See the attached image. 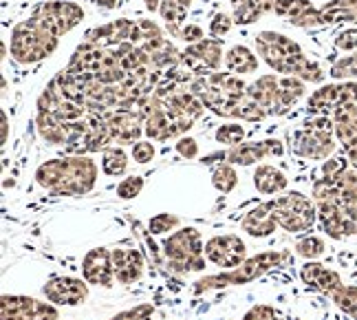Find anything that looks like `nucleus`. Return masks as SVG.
I'll return each mask as SVG.
<instances>
[{"label": "nucleus", "instance_id": "f257e3e1", "mask_svg": "<svg viewBox=\"0 0 357 320\" xmlns=\"http://www.w3.org/2000/svg\"><path fill=\"white\" fill-rule=\"evenodd\" d=\"M318 224L335 241L357 236V170L347 157L322 161V177L313 184Z\"/></svg>", "mask_w": 357, "mask_h": 320}, {"label": "nucleus", "instance_id": "f03ea898", "mask_svg": "<svg viewBox=\"0 0 357 320\" xmlns=\"http://www.w3.org/2000/svg\"><path fill=\"white\" fill-rule=\"evenodd\" d=\"M33 177L53 197H84L98 186L100 168L89 155H64L40 163Z\"/></svg>", "mask_w": 357, "mask_h": 320}, {"label": "nucleus", "instance_id": "7ed1b4c3", "mask_svg": "<svg viewBox=\"0 0 357 320\" xmlns=\"http://www.w3.org/2000/svg\"><path fill=\"white\" fill-rule=\"evenodd\" d=\"M256 53L271 71L280 75H296L307 85H322L324 71L318 62L307 58V53L294 38L278 31H260L254 36Z\"/></svg>", "mask_w": 357, "mask_h": 320}, {"label": "nucleus", "instance_id": "20e7f679", "mask_svg": "<svg viewBox=\"0 0 357 320\" xmlns=\"http://www.w3.org/2000/svg\"><path fill=\"white\" fill-rule=\"evenodd\" d=\"M291 259H294V254L287 252V249H267V252L247 256V261H243L234 270H227L221 274H210V276H203L199 281H195L192 283V294H205V291H214V289L250 285L256 281V278L265 276L267 272L287 266Z\"/></svg>", "mask_w": 357, "mask_h": 320}, {"label": "nucleus", "instance_id": "39448f33", "mask_svg": "<svg viewBox=\"0 0 357 320\" xmlns=\"http://www.w3.org/2000/svg\"><path fill=\"white\" fill-rule=\"evenodd\" d=\"M337 148L331 115H311L291 133V152L309 161H326Z\"/></svg>", "mask_w": 357, "mask_h": 320}, {"label": "nucleus", "instance_id": "423d86ee", "mask_svg": "<svg viewBox=\"0 0 357 320\" xmlns=\"http://www.w3.org/2000/svg\"><path fill=\"white\" fill-rule=\"evenodd\" d=\"M161 252L170 272L174 274H199L205 270V243L203 234L195 226H183L163 239Z\"/></svg>", "mask_w": 357, "mask_h": 320}, {"label": "nucleus", "instance_id": "0eeeda50", "mask_svg": "<svg viewBox=\"0 0 357 320\" xmlns=\"http://www.w3.org/2000/svg\"><path fill=\"white\" fill-rule=\"evenodd\" d=\"M60 38L47 31L33 16L18 22L11 29L9 38V55L18 64H36L56 53Z\"/></svg>", "mask_w": 357, "mask_h": 320}, {"label": "nucleus", "instance_id": "6e6552de", "mask_svg": "<svg viewBox=\"0 0 357 320\" xmlns=\"http://www.w3.org/2000/svg\"><path fill=\"white\" fill-rule=\"evenodd\" d=\"M273 217L284 232L302 234L318 224V205L305 192L287 190L280 197H273Z\"/></svg>", "mask_w": 357, "mask_h": 320}, {"label": "nucleus", "instance_id": "1a4fd4ad", "mask_svg": "<svg viewBox=\"0 0 357 320\" xmlns=\"http://www.w3.org/2000/svg\"><path fill=\"white\" fill-rule=\"evenodd\" d=\"M31 16L47 31H51L56 38H62L84 20V9L77 3H68V0H49V3L40 5Z\"/></svg>", "mask_w": 357, "mask_h": 320}, {"label": "nucleus", "instance_id": "9d476101", "mask_svg": "<svg viewBox=\"0 0 357 320\" xmlns=\"http://www.w3.org/2000/svg\"><path fill=\"white\" fill-rule=\"evenodd\" d=\"M181 64L197 78L221 71V66L225 64L223 40L203 38L201 43L188 45L185 51H181Z\"/></svg>", "mask_w": 357, "mask_h": 320}, {"label": "nucleus", "instance_id": "9b49d317", "mask_svg": "<svg viewBox=\"0 0 357 320\" xmlns=\"http://www.w3.org/2000/svg\"><path fill=\"white\" fill-rule=\"evenodd\" d=\"M0 320H60V312L49 300H38L20 294H3Z\"/></svg>", "mask_w": 357, "mask_h": 320}, {"label": "nucleus", "instance_id": "f8f14e48", "mask_svg": "<svg viewBox=\"0 0 357 320\" xmlns=\"http://www.w3.org/2000/svg\"><path fill=\"white\" fill-rule=\"evenodd\" d=\"M347 104H357V82H333L322 85L307 100V110L311 115H333L337 108Z\"/></svg>", "mask_w": 357, "mask_h": 320}, {"label": "nucleus", "instance_id": "ddd939ff", "mask_svg": "<svg viewBox=\"0 0 357 320\" xmlns=\"http://www.w3.org/2000/svg\"><path fill=\"white\" fill-rule=\"evenodd\" d=\"M205 259L223 272L238 268L247 261V243L241 234H214L205 241Z\"/></svg>", "mask_w": 357, "mask_h": 320}, {"label": "nucleus", "instance_id": "4468645a", "mask_svg": "<svg viewBox=\"0 0 357 320\" xmlns=\"http://www.w3.org/2000/svg\"><path fill=\"white\" fill-rule=\"evenodd\" d=\"M43 296L56 307H77L89 298V283L75 276H53L43 285Z\"/></svg>", "mask_w": 357, "mask_h": 320}, {"label": "nucleus", "instance_id": "2eb2a0df", "mask_svg": "<svg viewBox=\"0 0 357 320\" xmlns=\"http://www.w3.org/2000/svg\"><path fill=\"white\" fill-rule=\"evenodd\" d=\"M82 278L95 287L111 289L115 285L113 252L108 247H93L82 259Z\"/></svg>", "mask_w": 357, "mask_h": 320}, {"label": "nucleus", "instance_id": "dca6fc26", "mask_svg": "<svg viewBox=\"0 0 357 320\" xmlns=\"http://www.w3.org/2000/svg\"><path fill=\"white\" fill-rule=\"evenodd\" d=\"M38 110H45V113L53 115L62 124L84 119L89 115V108L77 104V102L66 100V97L60 93V89L53 85V80L49 82L47 89L40 93V97H38Z\"/></svg>", "mask_w": 357, "mask_h": 320}, {"label": "nucleus", "instance_id": "f3484780", "mask_svg": "<svg viewBox=\"0 0 357 320\" xmlns=\"http://www.w3.org/2000/svg\"><path fill=\"white\" fill-rule=\"evenodd\" d=\"M284 144L280 139H263V142H245L225 152V161L231 166H254L269 157H282Z\"/></svg>", "mask_w": 357, "mask_h": 320}, {"label": "nucleus", "instance_id": "a211bd4d", "mask_svg": "<svg viewBox=\"0 0 357 320\" xmlns=\"http://www.w3.org/2000/svg\"><path fill=\"white\" fill-rule=\"evenodd\" d=\"M111 137L117 144H135L144 135V119L132 108H115L106 113Z\"/></svg>", "mask_w": 357, "mask_h": 320}, {"label": "nucleus", "instance_id": "6ab92c4d", "mask_svg": "<svg viewBox=\"0 0 357 320\" xmlns=\"http://www.w3.org/2000/svg\"><path fill=\"white\" fill-rule=\"evenodd\" d=\"M298 276L309 289L318 291V294H324V296H331L333 291H337L342 285H344L342 276L335 270L322 266V263H318V261L302 263L300 270H298Z\"/></svg>", "mask_w": 357, "mask_h": 320}, {"label": "nucleus", "instance_id": "aec40b11", "mask_svg": "<svg viewBox=\"0 0 357 320\" xmlns=\"http://www.w3.org/2000/svg\"><path fill=\"white\" fill-rule=\"evenodd\" d=\"M273 13L284 22L300 27V29L320 27V9L311 0H276Z\"/></svg>", "mask_w": 357, "mask_h": 320}, {"label": "nucleus", "instance_id": "412c9836", "mask_svg": "<svg viewBox=\"0 0 357 320\" xmlns=\"http://www.w3.org/2000/svg\"><path fill=\"white\" fill-rule=\"evenodd\" d=\"M113 252V268H115V278L121 285H135L142 281L146 261L144 254L137 247H115Z\"/></svg>", "mask_w": 357, "mask_h": 320}, {"label": "nucleus", "instance_id": "4be33fe9", "mask_svg": "<svg viewBox=\"0 0 357 320\" xmlns=\"http://www.w3.org/2000/svg\"><path fill=\"white\" fill-rule=\"evenodd\" d=\"M278 228V221L273 217V199L263 201L247 210L241 219V230L254 239H267Z\"/></svg>", "mask_w": 357, "mask_h": 320}, {"label": "nucleus", "instance_id": "5701e85b", "mask_svg": "<svg viewBox=\"0 0 357 320\" xmlns=\"http://www.w3.org/2000/svg\"><path fill=\"white\" fill-rule=\"evenodd\" d=\"M135 31V20L128 18H119V20H111L102 27H93V29L86 31L84 40L98 45V47H119L123 43H130V36Z\"/></svg>", "mask_w": 357, "mask_h": 320}, {"label": "nucleus", "instance_id": "b1692460", "mask_svg": "<svg viewBox=\"0 0 357 320\" xmlns=\"http://www.w3.org/2000/svg\"><path fill=\"white\" fill-rule=\"evenodd\" d=\"M278 80L276 75H260L256 82H252L247 91L254 97V100L265 108L267 115H282L284 108H282V102H280V87H278Z\"/></svg>", "mask_w": 357, "mask_h": 320}, {"label": "nucleus", "instance_id": "393cba45", "mask_svg": "<svg viewBox=\"0 0 357 320\" xmlns=\"http://www.w3.org/2000/svg\"><path fill=\"white\" fill-rule=\"evenodd\" d=\"M331 117L337 144H342V148H344V155L357 150V104H347L337 108Z\"/></svg>", "mask_w": 357, "mask_h": 320}, {"label": "nucleus", "instance_id": "a878e982", "mask_svg": "<svg viewBox=\"0 0 357 320\" xmlns=\"http://www.w3.org/2000/svg\"><path fill=\"white\" fill-rule=\"evenodd\" d=\"M252 184L260 194H265V197H273V194L278 197V194L287 192L289 179H287V175L278 168V166L258 163L256 170L252 173Z\"/></svg>", "mask_w": 357, "mask_h": 320}, {"label": "nucleus", "instance_id": "bb28decb", "mask_svg": "<svg viewBox=\"0 0 357 320\" xmlns=\"http://www.w3.org/2000/svg\"><path fill=\"white\" fill-rule=\"evenodd\" d=\"M192 3H195V0H161L159 13L172 38H181V29H183V22L188 18Z\"/></svg>", "mask_w": 357, "mask_h": 320}, {"label": "nucleus", "instance_id": "cd10ccee", "mask_svg": "<svg viewBox=\"0 0 357 320\" xmlns=\"http://www.w3.org/2000/svg\"><path fill=\"white\" fill-rule=\"evenodd\" d=\"M225 68L236 75H252L258 71V58L254 51L245 45H234L225 51Z\"/></svg>", "mask_w": 357, "mask_h": 320}, {"label": "nucleus", "instance_id": "c85d7f7f", "mask_svg": "<svg viewBox=\"0 0 357 320\" xmlns=\"http://www.w3.org/2000/svg\"><path fill=\"white\" fill-rule=\"evenodd\" d=\"M229 3L234 7V22L238 24H252L276 7V0H229Z\"/></svg>", "mask_w": 357, "mask_h": 320}, {"label": "nucleus", "instance_id": "c756f323", "mask_svg": "<svg viewBox=\"0 0 357 320\" xmlns=\"http://www.w3.org/2000/svg\"><path fill=\"white\" fill-rule=\"evenodd\" d=\"M335 22L357 24V0H331L320 7V27Z\"/></svg>", "mask_w": 357, "mask_h": 320}, {"label": "nucleus", "instance_id": "7c9ffc66", "mask_svg": "<svg viewBox=\"0 0 357 320\" xmlns=\"http://www.w3.org/2000/svg\"><path fill=\"white\" fill-rule=\"evenodd\" d=\"M36 129H38L40 137H43L47 144L64 146V142H66V124L58 122L53 115L45 113V110H38V113H36Z\"/></svg>", "mask_w": 357, "mask_h": 320}, {"label": "nucleus", "instance_id": "2f4dec72", "mask_svg": "<svg viewBox=\"0 0 357 320\" xmlns=\"http://www.w3.org/2000/svg\"><path fill=\"white\" fill-rule=\"evenodd\" d=\"M102 170L108 177H121L128 170V152L123 146H108L102 150Z\"/></svg>", "mask_w": 357, "mask_h": 320}, {"label": "nucleus", "instance_id": "473e14b6", "mask_svg": "<svg viewBox=\"0 0 357 320\" xmlns=\"http://www.w3.org/2000/svg\"><path fill=\"white\" fill-rule=\"evenodd\" d=\"M278 87H280V102H282L284 113L291 106H296L302 100V97H305V93H307V82L296 78V75H282L278 80Z\"/></svg>", "mask_w": 357, "mask_h": 320}, {"label": "nucleus", "instance_id": "72a5a7b5", "mask_svg": "<svg viewBox=\"0 0 357 320\" xmlns=\"http://www.w3.org/2000/svg\"><path fill=\"white\" fill-rule=\"evenodd\" d=\"M212 186L223 194L234 192L238 186V173H236L234 166L227 163V161L216 163L214 170H212Z\"/></svg>", "mask_w": 357, "mask_h": 320}, {"label": "nucleus", "instance_id": "f704fd0d", "mask_svg": "<svg viewBox=\"0 0 357 320\" xmlns=\"http://www.w3.org/2000/svg\"><path fill=\"white\" fill-rule=\"evenodd\" d=\"M294 254L305 261H318L326 254V243L318 234H307L298 239V243L294 245Z\"/></svg>", "mask_w": 357, "mask_h": 320}, {"label": "nucleus", "instance_id": "c9c22d12", "mask_svg": "<svg viewBox=\"0 0 357 320\" xmlns=\"http://www.w3.org/2000/svg\"><path fill=\"white\" fill-rule=\"evenodd\" d=\"M331 300L340 312H344L349 318L357 320V285H342L331 294Z\"/></svg>", "mask_w": 357, "mask_h": 320}, {"label": "nucleus", "instance_id": "e433bc0d", "mask_svg": "<svg viewBox=\"0 0 357 320\" xmlns=\"http://www.w3.org/2000/svg\"><path fill=\"white\" fill-rule=\"evenodd\" d=\"M178 226H181V217L170 214V212H159L155 217H150V221H148V230L153 236L174 232V230H178Z\"/></svg>", "mask_w": 357, "mask_h": 320}, {"label": "nucleus", "instance_id": "4c0bfd02", "mask_svg": "<svg viewBox=\"0 0 357 320\" xmlns=\"http://www.w3.org/2000/svg\"><path fill=\"white\" fill-rule=\"evenodd\" d=\"M333 80L337 82H349L353 78H357V53H351V55H342L340 60L333 62L331 71H328Z\"/></svg>", "mask_w": 357, "mask_h": 320}, {"label": "nucleus", "instance_id": "58836bf2", "mask_svg": "<svg viewBox=\"0 0 357 320\" xmlns=\"http://www.w3.org/2000/svg\"><path fill=\"white\" fill-rule=\"evenodd\" d=\"M214 139H216L218 144L234 148V146L243 144V139H245V126H241V124H223V126L216 129Z\"/></svg>", "mask_w": 357, "mask_h": 320}, {"label": "nucleus", "instance_id": "ea45409f", "mask_svg": "<svg viewBox=\"0 0 357 320\" xmlns=\"http://www.w3.org/2000/svg\"><path fill=\"white\" fill-rule=\"evenodd\" d=\"M144 190V177L142 175H128L126 179H121L117 184V199L121 201H130V199H137Z\"/></svg>", "mask_w": 357, "mask_h": 320}, {"label": "nucleus", "instance_id": "a19ab883", "mask_svg": "<svg viewBox=\"0 0 357 320\" xmlns=\"http://www.w3.org/2000/svg\"><path fill=\"white\" fill-rule=\"evenodd\" d=\"M155 314H157V310L153 303H139L130 310H123V312L115 314L111 320H155Z\"/></svg>", "mask_w": 357, "mask_h": 320}, {"label": "nucleus", "instance_id": "79ce46f5", "mask_svg": "<svg viewBox=\"0 0 357 320\" xmlns=\"http://www.w3.org/2000/svg\"><path fill=\"white\" fill-rule=\"evenodd\" d=\"M155 155H157V148L153 144V139H139V142H135L130 148V157L135 159V163H142V166L153 161Z\"/></svg>", "mask_w": 357, "mask_h": 320}, {"label": "nucleus", "instance_id": "37998d69", "mask_svg": "<svg viewBox=\"0 0 357 320\" xmlns=\"http://www.w3.org/2000/svg\"><path fill=\"white\" fill-rule=\"evenodd\" d=\"M231 27H234V16H227V13L218 11V13H214V18L210 20L208 31H210L212 38L223 40L231 31Z\"/></svg>", "mask_w": 357, "mask_h": 320}, {"label": "nucleus", "instance_id": "c03bdc74", "mask_svg": "<svg viewBox=\"0 0 357 320\" xmlns=\"http://www.w3.org/2000/svg\"><path fill=\"white\" fill-rule=\"evenodd\" d=\"M174 150L178 152V157H183V159H197L199 157V142L195 137L183 135V137L176 139Z\"/></svg>", "mask_w": 357, "mask_h": 320}, {"label": "nucleus", "instance_id": "a18cd8bd", "mask_svg": "<svg viewBox=\"0 0 357 320\" xmlns=\"http://www.w3.org/2000/svg\"><path fill=\"white\" fill-rule=\"evenodd\" d=\"M241 320H282V316L271 305H254Z\"/></svg>", "mask_w": 357, "mask_h": 320}, {"label": "nucleus", "instance_id": "49530a36", "mask_svg": "<svg viewBox=\"0 0 357 320\" xmlns=\"http://www.w3.org/2000/svg\"><path fill=\"white\" fill-rule=\"evenodd\" d=\"M335 49L344 53H357V29H344L335 38Z\"/></svg>", "mask_w": 357, "mask_h": 320}, {"label": "nucleus", "instance_id": "de8ad7c7", "mask_svg": "<svg viewBox=\"0 0 357 320\" xmlns=\"http://www.w3.org/2000/svg\"><path fill=\"white\" fill-rule=\"evenodd\" d=\"M203 38H205V31H203V27H201V24L190 22V24H185L183 29H181V40H183V43H188V45L201 43Z\"/></svg>", "mask_w": 357, "mask_h": 320}, {"label": "nucleus", "instance_id": "09e8293b", "mask_svg": "<svg viewBox=\"0 0 357 320\" xmlns=\"http://www.w3.org/2000/svg\"><path fill=\"white\" fill-rule=\"evenodd\" d=\"M0 122H3V137H0V142H3V146L9 142V115L7 110H0Z\"/></svg>", "mask_w": 357, "mask_h": 320}, {"label": "nucleus", "instance_id": "8fccbe9b", "mask_svg": "<svg viewBox=\"0 0 357 320\" xmlns=\"http://www.w3.org/2000/svg\"><path fill=\"white\" fill-rule=\"evenodd\" d=\"M95 5H98L100 9H106V11H111V9H115L119 3L117 0H95Z\"/></svg>", "mask_w": 357, "mask_h": 320}, {"label": "nucleus", "instance_id": "3c124183", "mask_svg": "<svg viewBox=\"0 0 357 320\" xmlns=\"http://www.w3.org/2000/svg\"><path fill=\"white\" fill-rule=\"evenodd\" d=\"M159 7H161V0H146V9L148 11H159Z\"/></svg>", "mask_w": 357, "mask_h": 320}, {"label": "nucleus", "instance_id": "603ef678", "mask_svg": "<svg viewBox=\"0 0 357 320\" xmlns=\"http://www.w3.org/2000/svg\"><path fill=\"white\" fill-rule=\"evenodd\" d=\"M347 159L351 161V166H353V168L357 170V150H353V152H349V155H347Z\"/></svg>", "mask_w": 357, "mask_h": 320}]
</instances>
